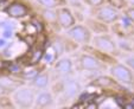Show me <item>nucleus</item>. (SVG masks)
<instances>
[{"mask_svg":"<svg viewBox=\"0 0 134 109\" xmlns=\"http://www.w3.org/2000/svg\"><path fill=\"white\" fill-rule=\"evenodd\" d=\"M90 45L100 50L101 52L110 55L113 57L119 53V46H118L116 42L108 33H100V35L93 36V38L90 41Z\"/></svg>","mask_w":134,"mask_h":109,"instance_id":"1","label":"nucleus"},{"mask_svg":"<svg viewBox=\"0 0 134 109\" xmlns=\"http://www.w3.org/2000/svg\"><path fill=\"white\" fill-rule=\"evenodd\" d=\"M36 95L33 89L26 85H19L15 90H13L12 101L14 107H19L23 109H27L35 106Z\"/></svg>","mask_w":134,"mask_h":109,"instance_id":"2","label":"nucleus"},{"mask_svg":"<svg viewBox=\"0 0 134 109\" xmlns=\"http://www.w3.org/2000/svg\"><path fill=\"white\" fill-rule=\"evenodd\" d=\"M90 13L93 18L107 24V25H111L113 23L118 21L121 18V14H120L119 11L115 10L111 6H109L106 3L97 6V7L90 8Z\"/></svg>","mask_w":134,"mask_h":109,"instance_id":"3","label":"nucleus"},{"mask_svg":"<svg viewBox=\"0 0 134 109\" xmlns=\"http://www.w3.org/2000/svg\"><path fill=\"white\" fill-rule=\"evenodd\" d=\"M109 74L121 85H133L134 84L133 70L125 63L115 62L114 64H111L110 69H109Z\"/></svg>","mask_w":134,"mask_h":109,"instance_id":"4","label":"nucleus"},{"mask_svg":"<svg viewBox=\"0 0 134 109\" xmlns=\"http://www.w3.org/2000/svg\"><path fill=\"white\" fill-rule=\"evenodd\" d=\"M65 31L68 39H70L75 44H80V45L90 44V41L93 38V32L89 30L87 25H82V24H75Z\"/></svg>","mask_w":134,"mask_h":109,"instance_id":"5","label":"nucleus"},{"mask_svg":"<svg viewBox=\"0 0 134 109\" xmlns=\"http://www.w3.org/2000/svg\"><path fill=\"white\" fill-rule=\"evenodd\" d=\"M56 23L62 30H68L76 24V19L70 8L66 6H61L56 8Z\"/></svg>","mask_w":134,"mask_h":109,"instance_id":"6","label":"nucleus"},{"mask_svg":"<svg viewBox=\"0 0 134 109\" xmlns=\"http://www.w3.org/2000/svg\"><path fill=\"white\" fill-rule=\"evenodd\" d=\"M30 12V7L20 0H14L5 8V13L12 19H23V18L27 17Z\"/></svg>","mask_w":134,"mask_h":109,"instance_id":"7","label":"nucleus"},{"mask_svg":"<svg viewBox=\"0 0 134 109\" xmlns=\"http://www.w3.org/2000/svg\"><path fill=\"white\" fill-rule=\"evenodd\" d=\"M79 64L80 68L84 71H97L103 69L104 63L101 62L99 58H96L95 56H93L91 53H82L79 58Z\"/></svg>","mask_w":134,"mask_h":109,"instance_id":"8","label":"nucleus"},{"mask_svg":"<svg viewBox=\"0 0 134 109\" xmlns=\"http://www.w3.org/2000/svg\"><path fill=\"white\" fill-rule=\"evenodd\" d=\"M74 68L72 61H71L69 57H62L58 61L55 63L53 65V70H55L56 74L61 75V76H66V75L71 74Z\"/></svg>","mask_w":134,"mask_h":109,"instance_id":"9","label":"nucleus"},{"mask_svg":"<svg viewBox=\"0 0 134 109\" xmlns=\"http://www.w3.org/2000/svg\"><path fill=\"white\" fill-rule=\"evenodd\" d=\"M90 85L99 87V88H102V89H113V88H116V87H120L121 84L118 83L111 76H99L91 82Z\"/></svg>","mask_w":134,"mask_h":109,"instance_id":"10","label":"nucleus"},{"mask_svg":"<svg viewBox=\"0 0 134 109\" xmlns=\"http://www.w3.org/2000/svg\"><path fill=\"white\" fill-rule=\"evenodd\" d=\"M50 83V75L49 72H37L35 77L31 79V85L35 89H45Z\"/></svg>","mask_w":134,"mask_h":109,"instance_id":"11","label":"nucleus"},{"mask_svg":"<svg viewBox=\"0 0 134 109\" xmlns=\"http://www.w3.org/2000/svg\"><path fill=\"white\" fill-rule=\"evenodd\" d=\"M53 104V96L50 91H43L38 94L35 99L36 108H48Z\"/></svg>","mask_w":134,"mask_h":109,"instance_id":"12","label":"nucleus"},{"mask_svg":"<svg viewBox=\"0 0 134 109\" xmlns=\"http://www.w3.org/2000/svg\"><path fill=\"white\" fill-rule=\"evenodd\" d=\"M86 25L88 26L89 30H90L91 32L93 33L95 32L96 35H100V33H108V31H109L107 24L97 20L95 18H89V19H87Z\"/></svg>","mask_w":134,"mask_h":109,"instance_id":"13","label":"nucleus"},{"mask_svg":"<svg viewBox=\"0 0 134 109\" xmlns=\"http://www.w3.org/2000/svg\"><path fill=\"white\" fill-rule=\"evenodd\" d=\"M62 90H64L65 96L72 97L80 91V85L76 83L75 81L69 79V81H66V82H64L63 83V89H62Z\"/></svg>","mask_w":134,"mask_h":109,"instance_id":"14","label":"nucleus"},{"mask_svg":"<svg viewBox=\"0 0 134 109\" xmlns=\"http://www.w3.org/2000/svg\"><path fill=\"white\" fill-rule=\"evenodd\" d=\"M43 8L48 10H56L61 6L66 5V0H36Z\"/></svg>","mask_w":134,"mask_h":109,"instance_id":"15","label":"nucleus"},{"mask_svg":"<svg viewBox=\"0 0 134 109\" xmlns=\"http://www.w3.org/2000/svg\"><path fill=\"white\" fill-rule=\"evenodd\" d=\"M106 4H108L109 6L114 7L115 10L119 11V12L124 11L125 8L129 5L128 0H106Z\"/></svg>","mask_w":134,"mask_h":109,"instance_id":"16","label":"nucleus"},{"mask_svg":"<svg viewBox=\"0 0 134 109\" xmlns=\"http://www.w3.org/2000/svg\"><path fill=\"white\" fill-rule=\"evenodd\" d=\"M122 12H124V13H122V14H124V17L134 25V6H129L128 5L124 11H122Z\"/></svg>","mask_w":134,"mask_h":109,"instance_id":"17","label":"nucleus"},{"mask_svg":"<svg viewBox=\"0 0 134 109\" xmlns=\"http://www.w3.org/2000/svg\"><path fill=\"white\" fill-rule=\"evenodd\" d=\"M122 103L120 104V107L122 108H127V109H134V97L131 99H126V97L122 95Z\"/></svg>","mask_w":134,"mask_h":109,"instance_id":"18","label":"nucleus"},{"mask_svg":"<svg viewBox=\"0 0 134 109\" xmlns=\"http://www.w3.org/2000/svg\"><path fill=\"white\" fill-rule=\"evenodd\" d=\"M86 5H88L90 8L93 7H97V6L102 5V4L106 3V0H82Z\"/></svg>","mask_w":134,"mask_h":109,"instance_id":"19","label":"nucleus"},{"mask_svg":"<svg viewBox=\"0 0 134 109\" xmlns=\"http://www.w3.org/2000/svg\"><path fill=\"white\" fill-rule=\"evenodd\" d=\"M10 93L11 91L7 89V87L4 85V84L0 82V96H6V95H8Z\"/></svg>","mask_w":134,"mask_h":109,"instance_id":"20","label":"nucleus"},{"mask_svg":"<svg viewBox=\"0 0 134 109\" xmlns=\"http://www.w3.org/2000/svg\"><path fill=\"white\" fill-rule=\"evenodd\" d=\"M125 62H126L125 64H126L127 66H129V68L134 71V57H128V58H126Z\"/></svg>","mask_w":134,"mask_h":109,"instance_id":"21","label":"nucleus"}]
</instances>
